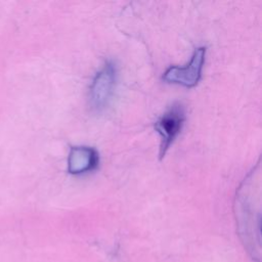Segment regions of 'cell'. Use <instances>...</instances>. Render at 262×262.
<instances>
[{
    "label": "cell",
    "instance_id": "cell-2",
    "mask_svg": "<svg viewBox=\"0 0 262 262\" xmlns=\"http://www.w3.org/2000/svg\"><path fill=\"white\" fill-rule=\"evenodd\" d=\"M117 83V69L114 62L105 61L94 76L89 90V101L93 111H103L112 100Z\"/></svg>",
    "mask_w": 262,
    "mask_h": 262
},
{
    "label": "cell",
    "instance_id": "cell-4",
    "mask_svg": "<svg viewBox=\"0 0 262 262\" xmlns=\"http://www.w3.org/2000/svg\"><path fill=\"white\" fill-rule=\"evenodd\" d=\"M99 155L93 147L86 145L72 146L68 157V172L81 175L91 172L98 167Z\"/></svg>",
    "mask_w": 262,
    "mask_h": 262
},
{
    "label": "cell",
    "instance_id": "cell-3",
    "mask_svg": "<svg viewBox=\"0 0 262 262\" xmlns=\"http://www.w3.org/2000/svg\"><path fill=\"white\" fill-rule=\"evenodd\" d=\"M206 47L194 49L189 62L184 67L172 66L163 74V81L169 84H177L186 88L196 86L202 78V72L206 59Z\"/></svg>",
    "mask_w": 262,
    "mask_h": 262
},
{
    "label": "cell",
    "instance_id": "cell-1",
    "mask_svg": "<svg viewBox=\"0 0 262 262\" xmlns=\"http://www.w3.org/2000/svg\"><path fill=\"white\" fill-rule=\"evenodd\" d=\"M185 122V108L182 103L174 102L169 108L156 121L155 129L161 137L160 160H163L181 132Z\"/></svg>",
    "mask_w": 262,
    "mask_h": 262
}]
</instances>
